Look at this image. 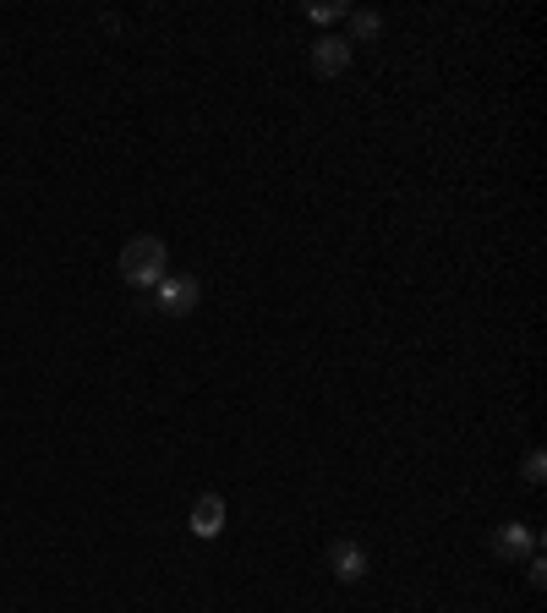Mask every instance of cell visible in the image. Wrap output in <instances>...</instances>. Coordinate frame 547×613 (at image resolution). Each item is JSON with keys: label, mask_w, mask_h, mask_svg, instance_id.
Segmentation results:
<instances>
[{"label": "cell", "mask_w": 547, "mask_h": 613, "mask_svg": "<svg viewBox=\"0 0 547 613\" xmlns=\"http://www.w3.org/2000/svg\"><path fill=\"white\" fill-rule=\"evenodd\" d=\"M536 547H542V537H536L525 520H503V526L492 531V553H498V558H531Z\"/></svg>", "instance_id": "3957f363"}, {"label": "cell", "mask_w": 547, "mask_h": 613, "mask_svg": "<svg viewBox=\"0 0 547 613\" xmlns=\"http://www.w3.org/2000/svg\"><path fill=\"white\" fill-rule=\"evenodd\" d=\"M345 17H350V45H356V39H378V34H383V17H378V12H345Z\"/></svg>", "instance_id": "52a82bcc"}, {"label": "cell", "mask_w": 547, "mask_h": 613, "mask_svg": "<svg viewBox=\"0 0 547 613\" xmlns=\"http://www.w3.org/2000/svg\"><path fill=\"white\" fill-rule=\"evenodd\" d=\"M312 17H318V23H340L345 7H329V0H323V7H312Z\"/></svg>", "instance_id": "30bf717a"}, {"label": "cell", "mask_w": 547, "mask_h": 613, "mask_svg": "<svg viewBox=\"0 0 547 613\" xmlns=\"http://www.w3.org/2000/svg\"><path fill=\"white\" fill-rule=\"evenodd\" d=\"M525 580H531V586H547V558H542V547L525 558Z\"/></svg>", "instance_id": "9c48e42d"}, {"label": "cell", "mask_w": 547, "mask_h": 613, "mask_svg": "<svg viewBox=\"0 0 547 613\" xmlns=\"http://www.w3.org/2000/svg\"><path fill=\"white\" fill-rule=\"evenodd\" d=\"M170 252H165V241L159 236H132L127 247H121V280L127 285H138V291H154L170 269Z\"/></svg>", "instance_id": "6da1fadb"}, {"label": "cell", "mask_w": 547, "mask_h": 613, "mask_svg": "<svg viewBox=\"0 0 547 613\" xmlns=\"http://www.w3.org/2000/svg\"><path fill=\"white\" fill-rule=\"evenodd\" d=\"M367 564H372V558H367L361 542H350V537H334V542H329V569H334L340 580H361Z\"/></svg>", "instance_id": "5b68a950"}, {"label": "cell", "mask_w": 547, "mask_h": 613, "mask_svg": "<svg viewBox=\"0 0 547 613\" xmlns=\"http://www.w3.org/2000/svg\"><path fill=\"white\" fill-rule=\"evenodd\" d=\"M345 67H350V39H345V34L312 39V72H318V78H340Z\"/></svg>", "instance_id": "277c9868"}, {"label": "cell", "mask_w": 547, "mask_h": 613, "mask_svg": "<svg viewBox=\"0 0 547 613\" xmlns=\"http://www.w3.org/2000/svg\"><path fill=\"white\" fill-rule=\"evenodd\" d=\"M520 476L536 487V482L547 476V455H542V449H525V460H520Z\"/></svg>", "instance_id": "ba28073f"}, {"label": "cell", "mask_w": 547, "mask_h": 613, "mask_svg": "<svg viewBox=\"0 0 547 613\" xmlns=\"http://www.w3.org/2000/svg\"><path fill=\"white\" fill-rule=\"evenodd\" d=\"M198 302H203V280H192V274H165L154 285V307L165 318H187V313H198Z\"/></svg>", "instance_id": "7a4b0ae2"}, {"label": "cell", "mask_w": 547, "mask_h": 613, "mask_svg": "<svg viewBox=\"0 0 547 613\" xmlns=\"http://www.w3.org/2000/svg\"><path fill=\"white\" fill-rule=\"evenodd\" d=\"M187 526H192V537H219V531H225V498H219V493H203V498L192 504V520H187Z\"/></svg>", "instance_id": "8992f818"}]
</instances>
